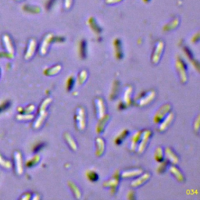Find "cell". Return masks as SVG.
Masks as SVG:
<instances>
[{
  "label": "cell",
  "mask_w": 200,
  "mask_h": 200,
  "mask_svg": "<svg viewBox=\"0 0 200 200\" xmlns=\"http://www.w3.org/2000/svg\"><path fill=\"white\" fill-rule=\"evenodd\" d=\"M150 176L151 174L149 173H145L142 175L141 177H139L138 178H137L136 180H135L132 183H131V186L132 188H137L138 186H141L144 184V183H146L149 178H150Z\"/></svg>",
  "instance_id": "obj_13"
},
{
  "label": "cell",
  "mask_w": 200,
  "mask_h": 200,
  "mask_svg": "<svg viewBox=\"0 0 200 200\" xmlns=\"http://www.w3.org/2000/svg\"><path fill=\"white\" fill-rule=\"evenodd\" d=\"M141 136H142V131H137L134 134L133 137L131 138V149H132V151L136 150L137 147H138V143L140 142Z\"/></svg>",
  "instance_id": "obj_19"
},
{
  "label": "cell",
  "mask_w": 200,
  "mask_h": 200,
  "mask_svg": "<svg viewBox=\"0 0 200 200\" xmlns=\"http://www.w3.org/2000/svg\"><path fill=\"white\" fill-rule=\"evenodd\" d=\"M64 138H65L66 142L68 144V146H70L73 151H76L77 149H78V146H77V143L75 142V140L74 139V138L71 136V134H69L68 132H66L64 134Z\"/></svg>",
  "instance_id": "obj_21"
},
{
  "label": "cell",
  "mask_w": 200,
  "mask_h": 200,
  "mask_svg": "<svg viewBox=\"0 0 200 200\" xmlns=\"http://www.w3.org/2000/svg\"><path fill=\"white\" fill-rule=\"evenodd\" d=\"M143 2H149V0H143Z\"/></svg>",
  "instance_id": "obj_44"
},
{
  "label": "cell",
  "mask_w": 200,
  "mask_h": 200,
  "mask_svg": "<svg viewBox=\"0 0 200 200\" xmlns=\"http://www.w3.org/2000/svg\"><path fill=\"white\" fill-rule=\"evenodd\" d=\"M94 104H95V112H96V116L98 119L102 118V116L105 115V111H106V106L104 102L103 99L102 98H96L94 101Z\"/></svg>",
  "instance_id": "obj_7"
},
{
  "label": "cell",
  "mask_w": 200,
  "mask_h": 200,
  "mask_svg": "<svg viewBox=\"0 0 200 200\" xmlns=\"http://www.w3.org/2000/svg\"><path fill=\"white\" fill-rule=\"evenodd\" d=\"M74 79L73 77H70L67 80V90L68 91H71L74 87Z\"/></svg>",
  "instance_id": "obj_36"
},
{
  "label": "cell",
  "mask_w": 200,
  "mask_h": 200,
  "mask_svg": "<svg viewBox=\"0 0 200 200\" xmlns=\"http://www.w3.org/2000/svg\"><path fill=\"white\" fill-rule=\"evenodd\" d=\"M164 49V42L163 41H158L155 47V50L153 52V57H152V62L154 64H157L160 60L162 56L163 51Z\"/></svg>",
  "instance_id": "obj_8"
},
{
  "label": "cell",
  "mask_w": 200,
  "mask_h": 200,
  "mask_svg": "<svg viewBox=\"0 0 200 200\" xmlns=\"http://www.w3.org/2000/svg\"><path fill=\"white\" fill-rule=\"evenodd\" d=\"M85 49V43L84 42H82L81 43V56H82V57H85L86 51L84 50Z\"/></svg>",
  "instance_id": "obj_39"
},
{
  "label": "cell",
  "mask_w": 200,
  "mask_h": 200,
  "mask_svg": "<svg viewBox=\"0 0 200 200\" xmlns=\"http://www.w3.org/2000/svg\"><path fill=\"white\" fill-rule=\"evenodd\" d=\"M40 161V156L39 155H35L31 159H30L29 160H27V163H26V166L27 167H32L34 166H35L36 164H38V162Z\"/></svg>",
  "instance_id": "obj_25"
},
{
  "label": "cell",
  "mask_w": 200,
  "mask_h": 200,
  "mask_svg": "<svg viewBox=\"0 0 200 200\" xmlns=\"http://www.w3.org/2000/svg\"><path fill=\"white\" fill-rule=\"evenodd\" d=\"M143 173V171L142 169H135V170H129V171H124L121 174L122 178H134L137 177L138 175H141Z\"/></svg>",
  "instance_id": "obj_14"
},
{
  "label": "cell",
  "mask_w": 200,
  "mask_h": 200,
  "mask_svg": "<svg viewBox=\"0 0 200 200\" xmlns=\"http://www.w3.org/2000/svg\"><path fill=\"white\" fill-rule=\"evenodd\" d=\"M174 113H172L167 115L165 118L160 123V126H159V128H158L159 131H160V132L165 131V130L171 124V123H172V121H173L174 120Z\"/></svg>",
  "instance_id": "obj_12"
},
{
  "label": "cell",
  "mask_w": 200,
  "mask_h": 200,
  "mask_svg": "<svg viewBox=\"0 0 200 200\" xmlns=\"http://www.w3.org/2000/svg\"><path fill=\"white\" fill-rule=\"evenodd\" d=\"M165 154L166 157L167 158V160H169L170 162H171L174 164H177L179 162V159L178 157L176 154H175L174 152L171 149V148L167 147L165 150Z\"/></svg>",
  "instance_id": "obj_16"
},
{
  "label": "cell",
  "mask_w": 200,
  "mask_h": 200,
  "mask_svg": "<svg viewBox=\"0 0 200 200\" xmlns=\"http://www.w3.org/2000/svg\"><path fill=\"white\" fill-rule=\"evenodd\" d=\"M195 131H196V132H198V116L196 118V120H195Z\"/></svg>",
  "instance_id": "obj_43"
},
{
  "label": "cell",
  "mask_w": 200,
  "mask_h": 200,
  "mask_svg": "<svg viewBox=\"0 0 200 200\" xmlns=\"http://www.w3.org/2000/svg\"><path fill=\"white\" fill-rule=\"evenodd\" d=\"M0 165L5 167V169H10L12 165H11V163L8 160H5L2 156H0Z\"/></svg>",
  "instance_id": "obj_32"
},
{
  "label": "cell",
  "mask_w": 200,
  "mask_h": 200,
  "mask_svg": "<svg viewBox=\"0 0 200 200\" xmlns=\"http://www.w3.org/2000/svg\"><path fill=\"white\" fill-rule=\"evenodd\" d=\"M152 134L153 133H152V131H150V130H145V131H142V136H141L140 142H139V144H138V146L137 147L138 153H142L146 150L149 139H150L152 136Z\"/></svg>",
  "instance_id": "obj_3"
},
{
  "label": "cell",
  "mask_w": 200,
  "mask_h": 200,
  "mask_svg": "<svg viewBox=\"0 0 200 200\" xmlns=\"http://www.w3.org/2000/svg\"><path fill=\"white\" fill-rule=\"evenodd\" d=\"M170 171H171V173L174 176L175 178L179 182L184 181V175L181 172L180 170H179L178 168H177L175 166H171V167H170Z\"/></svg>",
  "instance_id": "obj_18"
},
{
  "label": "cell",
  "mask_w": 200,
  "mask_h": 200,
  "mask_svg": "<svg viewBox=\"0 0 200 200\" xmlns=\"http://www.w3.org/2000/svg\"><path fill=\"white\" fill-rule=\"evenodd\" d=\"M155 159L157 162L160 163L164 160V152L161 147H158L155 152Z\"/></svg>",
  "instance_id": "obj_27"
},
{
  "label": "cell",
  "mask_w": 200,
  "mask_h": 200,
  "mask_svg": "<svg viewBox=\"0 0 200 200\" xmlns=\"http://www.w3.org/2000/svg\"><path fill=\"white\" fill-rule=\"evenodd\" d=\"M14 161L15 167L17 174L21 175L24 172V167H23V160H22L21 153L20 152L16 151L14 153Z\"/></svg>",
  "instance_id": "obj_11"
},
{
  "label": "cell",
  "mask_w": 200,
  "mask_h": 200,
  "mask_svg": "<svg viewBox=\"0 0 200 200\" xmlns=\"http://www.w3.org/2000/svg\"><path fill=\"white\" fill-rule=\"evenodd\" d=\"M0 57H6V58H13V54H10V53H9L7 52V53H2V52H1L0 53Z\"/></svg>",
  "instance_id": "obj_40"
},
{
  "label": "cell",
  "mask_w": 200,
  "mask_h": 200,
  "mask_svg": "<svg viewBox=\"0 0 200 200\" xmlns=\"http://www.w3.org/2000/svg\"><path fill=\"white\" fill-rule=\"evenodd\" d=\"M87 177L91 181H96L98 178V176L96 173H95V171H89L87 173Z\"/></svg>",
  "instance_id": "obj_34"
},
{
  "label": "cell",
  "mask_w": 200,
  "mask_h": 200,
  "mask_svg": "<svg viewBox=\"0 0 200 200\" xmlns=\"http://www.w3.org/2000/svg\"><path fill=\"white\" fill-rule=\"evenodd\" d=\"M2 41H3L5 47L8 53L13 55V53H14V47H13V42H12L10 37L8 35H4L2 36Z\"/></svg>",
  "instance_id": "obj_15"
},
{
  "label": "cell",
  "mask_w": 200,
  "mask_h": 200,
  "mask_svg": "<svg viewBox=\"0 0 200 200\" xmlns=\"http://www.w3.org/2000/svg\"><path fill=\"white\" fill-rule=\"evenodd\" d=\"M179 24V20L178 18H175L174 20H172L171 21V23L170 24H168L167 27H165V30H172V29H174L175 27H178V25Z\"/></svg>",
  "instance_id": "obj_33"
},
{
  "label": "cell",
  "mask_w": 200,
  "mask_h": 200,
  "mask_svg": "<svg viewBox=\"0 0 200 200\" xmlns=\"http://www.w3.org/2000/svg\"><path fill=\"white\" fill-rule=\"evenodd\" d=\"M155 97H156V92L153 90L148 91V92L142 93V95H141L138 99V105L145 106V105H149V103L153 102Z\"/></svg>",
  "instance_id": "obj_4"
},
{
  "label": "cell",
  "mask_w": 200,
  "mask_h": 200,
  "mask_svg": "<svg viewBox=\"0 0 200 200\" xmlns=\"http://www.w3.org/2000/svg\"><path fill=\"white\" fill-rule=\"evenodd\" d=\"M35 109V106L34 105H27V107L24 109V113H32Z\"/></svg>",
  "instance_id": "obj_37"
},
{
  "label": "cell",
  "mask_w": 200,
  "mask_h": 200,
  "mask_svg": "<svg viewBox=\"0 0 200 200\" xmlns=\"http://www.w3.org/2000/svg\"><path fill=\"white\" fill-rule=\"evenodd\" d=\"M131 93H132V87H131V86H128V87H127V88L125 89V91H124V103L127 105H129L131 102Z\"/></svg>",
  "instance_id": "obj_23"
},
{
  "label": "cell",
  "mask_w": 200,
  "mask_h": 200,
  "mask_svg": "<svg viewBox=\"0 0 200 200\" xmlns=\"http://www.w3.org/2000/svg\"><path fill=\"white\" fill-rule=\"evenodd\" d=\"M171 109V105L168 103L164 104V105H162V106L159 109V110L157 111L156 115H155L154 116L155 124H160V122L164 120V117L167 115V113H169Z\"/></svg>",
  "instance_id": "obj_5"
},
{
  "label": "cell",
  "mask_w": 200,
  "mask_h": 200,
  "mask_svg": "<svg viewBox=\"0 0 200 200\" xmlns=\"http://www.w3.org/2000/svg\"><path fill=\"white\" fill-rule=\"evenodd\" d=\"M53 39H54V35H53V33H49V34H47V35L45 36L40 46L41 55L44 56V55H46V53H47L49 46H50V44L53 42Z\"/></svg>",
  "instance_id": "obj_9"
},
{
  "label": "cell",
  "mask_w": 200,
  "mask_h": 200,
  "mask_svg": "<svg viewBox=\"0 0 200 200\" xmlns=\"http://www.w3.org/2000/svg\"><path fill=\"white\" fill-rule=\"evenodd\" d=\"M36 40H35V38H31V40L29 41V44H28V46H27V51H26L25 55H24V59L26 60H29L32 58L35 53V50H36Z\"/></svg>",
  "instance_id": "obj_10"
},
{
  "label": "cell",
  "mask_w": 200,
  "mask_h": 200,
  "mask_svg": "<svg viewBox=\"0 0 200 200\" xmlns=\"http://www.w3.org/2000/svg\"><path fill=\"white\" fill-rule=\"evenodd\" d=\"M168 164L167 161H164V162H160V165L158 167V172L159 173H164V171H166L167 167Z\"/></svg>",
  "instance_id": "obj_35"
},
{
  "label": "cell",
  "mask_w": 200,
  "mask_h": 200,
  "mask_svg": "<svg viewBox=\"0 0 200 200\" xmlns=\"http://www.w3.org/2000/svg\"><path fill=\"white\" fill-rule=\"evenodd\" d=\"M73 4V0H65V8L67 9H69L71 7V5Z\"/></svg>",
  "instance_id": "obj_41"
},
{
  "label": "cell",
  "mask_w": 200,
  "mask_h": 200,
  "mask_svg": "<svg viewBox=\"0 0 200 200\" xmlns=\"http://www.w3.org/2000/svg\"><path fill=\"white\" fill-rule=\"evenodd\" d=\"M114 46L116 49V57L118 59H120L122 57V52H121V46H120V42L119 39H116L114 42Z\"/></svg>",
  "instance_id": "obj_29"
},
{
  "label": "cell",
  "mask_w": 200,
  "mask_h": 200,
  "mask_svg": "<svg viewBox=\"0 0 200 200\" xmlns=\"http://www.w3.org/2000/svg\"><path fill=\"white\" fill-rule=\"evenodd\" d=\"M88 78V72L85 70H83L80 72L78 75V83L79 85H81L85 82V81L87 80Z\"/></svg>",
  "instance_id": "obj_26"
},
{
  "label": "cell",
  "mask_w": 200,
  "mask_h": 200,
  "mask_svg": "<svg viewBox=\"0 0 200 200\" xmlns=\"http://www.w3.org/2000/svg\"><path fill=\"white\" fill-rule=\"evenodd\" d=\"M96 143V156L97 157H101L105 151V142L102 138H97L95 140Z\"/></svg>",
  "instance_id": "obj_17"
},
{
  "label": "cell",
  "mask_w": 200,
  "mask_h": 200,
  "mask_svg": "<svg viewBox=\"0 0 200 200\" xmlns=\"http://www.w3.org/2000/svg\"><path fill=\"white\" fill-rule=\"evenodd\" d=\"M51 102H52L51 98H46V99L43 100V102L41 103L40 106H39V109H38V113H39V114H38L37 120H35V124H34V128H35V129H38V128H40V127L42 126V124L45 122V120H46L48 115L46 109H47L48 105L51 103Z\"/></svg>",
  "instance_id": "obj_1"
},
{
  "label": "cell",
  "mask_w": 200,
  "mask_h": 200,
  "mask_svg": "<svg viewBox=\"0 0 200 200\" xmlns=\"http://www.w3.org/2000/svg\"></svg>",
  "instance_id": "obj_45"
},
{
  "label": "cell",
  "mask_w": 200,
  "mask_h": 200,
  "mask_svg": "<svg viewBox=\"0 0 200 200\" xmlns=\"http://www.w3.org/2000/svg\"><path fill=\"white\" fill-rule=\"evenodd\" d=\"M176 68L180 76L181 81L182 83H186L188 80L187 78V67L186 64L181 59H178L176 61Z\"/></svg>",
  "instance_id": "obj_6"
},
{
  "label": "cell",
  "mask_w": 200,
  "mask_h": 200,
  "mask_svg": "<svg viewBox=\"0 0 200 200\" xmlns=\"http://www.w3.org/2000/svg\"><path fill=\"white\" fill-rule=\"evenodd\" d=\"M34 118L31 113H24V114H19L16 116V119L19 120H30Z\"/></svg>",
  "instance_id": "obj_31"
},
{
  "label": "cell",
  "mask_w": 200,
  "mask_h": 200,
  "mask_svg": "<svg viewBox=\"0 0 200 200\" xmlns=\"http://www.w3.org/2000/svg\"><path fill=\"white\" fill-rule=\"evenodd\" d=\"M9 105H10V103H9V102H8V101H5V102H2V103L0 104V113H1L2 111L5 110V109H7L9 106Z\"/></svg>",
  "instance_id": "obj_38"
},
{
  "label": "cell",
  "mask_w": 200,
  "mask_h": 200,
  "mask_svg": "<svg viewBox=\"0 0 200 200\" xmlns=\"http://www.w3.org/2000/svg\"><path fill=\"white\" fill-rule=\"evenodd\" d=\"M109 116L108 114L105 115V116H102V118L99 119V122H98L96 128L97 133L100 134V133L102 132V131H103L104 128H105V125L107 124V122L109 121Z\"/></svg>",
  "instance_id": "obj_20"
},
{
  "label": "cell",
  "mask_w": 200,
  "mask_h": 200,
  "mask_svg": "<svg viewBox=\"0 0 200 200\" xmlns=\"http://www.w3.org/2000/svg\"><path fill=\"white\" fill-rule=\"evenodd\" d=\"M117 185H118V179L116 178H113V179H111V180L104 183V186L110 187L111 188H116Z\"/></svg>",
  "instance_id": "obj_28"
},
{
  "label": "cell",
  "mask_w": 200,
  "mask_h": 200,
  "mask_svg": "<svg viewBox=\"0 0 200 200\" xmlns=\"http://www.w3.org/2000/svg\"><path fill=\"white\" fill-rule=\"evenodd\" d=\"M74 120L76 123L77 127L80 131L84 130L86 127V116L84 109L81 106L77 108L76 113L74 115Z\"/></svg>",
  "instance_id": "obj_2"
},
{
  "label": "cell",
  "mask_w": 200,
  "mask_h": 200,
  "mask_svg": "<svg viewBox=\"0 0 200 200\" xmlns=\"http://www.w3.org/2000/svg\"><path fill=\"white\" fill-rule=\"evenodd\" d=\"M61 71V66L60 65H56L54 67L51 68H49V69L46 70L45 71V74H46L47 76H54V75L57 74Z\"/></svg>",
  "instance_id": "obj_22"
},
{
  "label": "cell",
  "mask_w": 200,
  "mask_h": 200,
  "mask_svg": "<svg viewBox=\"0 0 200 200\" xmlns=\"http://www.w3.org/2000/svg\"><path fill=\"white\" fill-rule=\"evenodd\" d=\"M122 0H105V2L106 4H115L121 2Z\"/></svg>",
  "instance_id": "obj_42"
},
{
  "label": "cell",
  "mask_w": 200,
  "mask_h": 200,
  "mask_svg": "<svg viewBox=\"0 0 200 200\" xmlns=\"http://www.w3.org/2000/svg\"><path fill=\"white\" fill-rule=\"evenodd\" d=\"M68 185H69V187L71 188V189L73 191L74 196L76 197L77 198H80L81 196V192L79 188L71 181L68 182Z\"/></svg>",
  "instance_id": "obj_24"
},
{
  "label": "cell",
  "mask_w": 200,
  "mask_h": 200,
  "mask_svg": "<svg viewBox=\"0 0 200 200\" xmlns=\"http://www.w3.org/2000/svg\"><path fill=\"white\" fill-rule=\"evenodd\" d=\"M128 134H129V132H128L127 130H124V131H122L121 134H120L118 137H116V143L117 144V145H120V144L122 142V141L124 140V138L128 135Z\"/></svg>",
  "instance_id": "obj_30"
}]
</instances>
